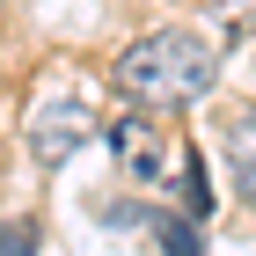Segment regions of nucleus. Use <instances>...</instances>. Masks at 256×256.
<instances>
[{
	"mask_svg": "<svg viewBox=\"0 0 256 256\" xmlns=\"http://www.w3.org/2000/svg\"><path fill=\"white\" fill-rule=\"evenodd\" d=\"M212 44H198L190 30H154V37H139L132 52L118 59V96L132 110H183L212 88Z\"/></svg>",
	"mask_w": 256,
	"mask_h": 256,
	"instance_id": "nucleus-1",
	"label": "nucleus"
},
{
	"mask_svg": "<svg viewBox=\"0 0 256 256\" xmlns=\"http://www.w3.org/2000/svg\"><path fill=\"white\" fill-rule=\"evenodd\" d=\"M110 146H118V168L132 183H161L168 161H183L176 146H168V132L154 124V110H124V118L110 124Z\"/></svg>",
	"mask_w": 256,
	"mask_h": 256,
	"instance_id": "nucleus-3",
	"label": "nucleus"
},
{
	"mask_svg": "<svg viewBox=\"0 0 256 256\" xmlns=\"http://www.w3.org/2000/svg\"><path fill=\"white\" fill-rule=\"evenodd\" d=\"M212 212V183H205V154L183 146V220H205Z\"/></svg>",
	"mask_w": 256,
	"mask_h": 256,
	"instance_id": "nucleus-5",
	"label": "nucleus"
},
{
	"mask_svg": "<svg viewBox=\"0 0 256 256\" xmlns=\"http://www.w3.org/2000/svg\"><path fill=\"white\" fill-rule=\"evenodd\" d=\"M227 168H234V190L256 205V102L227 118Z\"/></svg>",
	"mask_w": 256,
	"mask_h": 256,
	"instance_id": "nucleus-4",
	"label": "nucleus"
},
{
	"mask_svg": "<svg viewBox=\"0 0 256 256\" xmlns=\"http://www.w3.org/2000/svg\"><path fill=\"white\" fill-rule=\"evenodd\" d=\"M88 132H96L88 88H80V80H44V96L30 102V154L52 168V161H66L74 146H88Z\"/></svg>",
	"mask_w": 256,
	"mask_h": 256,
	"instance_id": "nucleus-2",
	"label": "nucleus"
},
{
	"mask_svg": "<svg viewBox=\"0 0 256 256\" xmlns=\"http://www.w3.org/2000/svg\"><path fill=\"white\" fill-rule=\"evenodd\" d=\"M154 234H161V249H168V256H205V242H198V220L161 212V220H154Z\"/></svg>",
	"mask_w": 256,
	"mask_h": 256,
	"instance_id": "nucleus-6",
	"label": "nucleus"
},
{
	"mask_svg": "<svg viewBox=\"0 0 256 256\" xmlns=\"http://www.w3.org/2000/svg\"><path fill=\"white\" fill-rule=\"evenodd\" d=\"M0 256H37V227L30 220H0Z\"/></svg>",
	"mask_w": 256,
	"mask_h": 256,
	"instance_id": "nucleus-7",
	"label": "nucleus"
}]
</instances>
